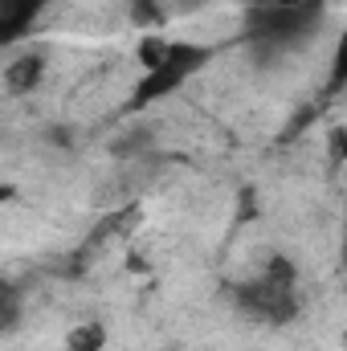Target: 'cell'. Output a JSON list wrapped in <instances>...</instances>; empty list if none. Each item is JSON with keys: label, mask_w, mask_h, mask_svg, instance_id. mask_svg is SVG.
Instances as JSON below:
<instances>
[{"label": "cell", "mask_w": 347, "mask_h": 351, "mask_svg": "<svg viewBox=\"0 0 347 351\" xmlns=\"http://www.w3.org/2000/svg\"><path fill=\"white\" fill-rule=\"evenodd\" d=\"M164 49H168V37H160V33H147V37L139 41V49H135V58H139V70H152V66L164 58Z\"/></svg>", "instance_id": "cell-8"}, {"label": "cell", "mask_w": 347, "mask_h": 351, "mask_svg": "<svg viewBox=\"0 0 347 351\" xmlns=\"http://www.w3.org/2000/svg\"><path fill=\"white\" fill-rule=\"evenodd\" d=\"M45 4H49V0H0V45L25 41V37L37 29Z\"/></svg>", "instance_id": "cell-4"}, {"label": "cell", "mask_w": 347, "mask_h": 351, "mask_svg": "<svg viewBox=\"0 0 347 351\" xmlns=\"http://www.w3.org/2000/svg\"><path fill=\"white\" fill-rule=\"evenodd\" d=\"M221 53V45H200V41H168L164 58L152 66V70H139L135 86L123 102V114H143L152 110L156 102L172 98L176 90H184L204 66H213Z\"/></svg>", "instance_id": "cell-1"}, {"label": "cell", "mask_w": 347, "mask_h": 351, "mask_svg": "<svg viewBox=\"0 0 347 351\" xmlns=\"http://www.w3.org/2000/svg\"><path fill=\"white\" fill-rule=\"evenodd\" d=\"M45 70H49V58L45 49H21L8 66H4V90L8 94H33V90L45 82Z\"/></svg>", "instance_id": "cell-5"}, {"label": "cell", "mask_w": 347, "mask_h": 351, "mask_svg": "<svg viewBox=\"0 0 347 351\" xmlns=\"http://www.w3.org/2000/svg\"><path fill=\"white\" fill-rule=\"evenodd\" d=\"M131 21H135V25H143V29H156V25L164 21L160 0H131Z\"/></svg>", "instance_id": "cell-9"}, {"label": "cell", "mask_w": 347, "mask_h": 351, "mask_svg": "<svg viewBox=\"0 0 347 351\" xmlns=\"http://www.w3.org/2000/svg\"><path fill=\"white\" fill-rule=\"evenodd\" d=\"M106 327L98 323V319H86V323H78V327H70V335H66V351H106Z\"/></svg>", "instance_id": "cell-7"}, {"label": "cell", "mask_w": 347, "mask_h": 351, "mask_svg": "<svg viewBox=\"0 0 347 351\" xmlns=\"http://www.w3.org/2000/svg\"><path fill=\"white\" fill-rule=\"evenodd\" d=\"M25 319V294L12 278H0V335L16 331Z\"/></svg>", "instance_id": "cell-6"}, {"label": "cell", "mask_w": 347, "mask_h": 351, "mask_svg": "<svg viewBox=\"0 0 347 351\" xmlns=\"http://www.w3.org/2000/svg\"><path fill=\"white\" fill-rule=\"evenodd\" d=\"M233 306L261 327H286L298 319V265L282 254H274L265 269L250 282L233 286Z\"/></svg>", "instance_id": "cell-2"}, {"label": "cell", "mask_w": 347, "mask_h": 351, "mask_svg": "<svg viewBox=\"0 0 347 351\" xmlns=\"http://www.w3.org/2000/svg\"><path fill=\"white\" fill-rule=\"evenodd\" d=\"M254 8H290V4H307V0H250Z\"/></svg>", "instance_id": "cell-10"}, {"label": "cell", "mask_w": 347, "mask_h": 351, "mask_svg": "<svg viewBox=\"0 0 347 351\" xmlns=\"http://www.w3.org/2000/svg\"><path fill=\"white\" fill-rule=\"evenodd\" d=\"M323 21V0L290 4V8H246L241 16V41L261 45V49H286L307 41Z\"/></svg>", "instance_id": "cell-3"}]
</instances>
